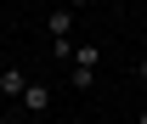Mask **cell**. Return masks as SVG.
<instances>
[{
  "mask_svg": "<svg viewBox=\"0 0 147 124\" xmlns=\"http://www.w3.org/2000/svg\"><path fill=\"white\" fill-rule=\"evenodd\" d=\"M136 79H142V85H147V56H142V68H136Z\"/></svg>",
  "mask_w": 147,
  "mask_h": 124,
  "instance_id": "cell-6",
  "label": "cell"
},
{
  "mask_svg": "<svg viewBox=\"0 0 147 124\" xmlns=\"http://www.w3.org/2000/svg\"><path fill=\"white\" fill-rule=\"evenodd\" d=\"M17 102H23V113H28V119H45V113H51V85H28Z\"/></svg>",
  "mask_w": 147,
  "mask_h": 124,
  "instance_id": "cell-1",
  "label": "cell"
},
{
  "mask_svg": "<svg viewBox=\"0 0 147 124\" xmlns=\"http://www.w3.org/2000/svg\"><path fill=\"white\" fill-rule=\"evenodd\" d=\"M142 56H147V45H142Z\"/></svg>",
  "mask_w": 147,
  "mask_h": 124,
  "instance_id": "cell-8",
  "label": "cell"
},
{
  "mask_svg": "<svg viewBox=\"0 0 147 124\" xmlns=\"http://www.w3.org/2000/svg\"><path fill=\"white\" fill-rule=\"evenodd\" d=\"M23 90H28V73L23 68H0V96H6V102H17Z\"/></svg>",
  "mask_w": 147,
  "mask_h": 124,
  "instance_id": "cell-3",
  "label": "cell"
},
{
  "mask_svg": "<svg viewBox=\"0 0 147 124\" xmlns=\"http://www.w3.org/2000/svg\"><path fill=\"white\" fill-rule=\"evenodd\" d=\"M45 28H51V40H74V6H51Z\"/></svg>",
  "mask_w": 147,
  "mask_h": 124,
  "instance_id": "cell-2",
  "label": "cell"
},
{
  "mask_svg": "<svg viewBox=\"0 0 147 124\" xmlns=\"http://www.w3.org/2000/svg\"><path fill=\"white\" fill-rule=\"evenodd\" d=\"M85 6H91V0H74V11H85Z\"/></svg>",
  "mask_w": 147,
  "mask_h": 124,
  "instance_id": "cell-7",
  "label": "cell"
},
{
  "mask_svg": "<svg viewBox=\"0 0 147 124\" xmlns=\"http://www.w3.org/2000/svg\"><path fill=\"white\" fill-rule=\"evenodd\" d=\"M74 62L79 68H102V45H74Z\"/></svg>",
  "mask_w": 147,
  "mask_h": 124,
  "instance_id": "cell-4",
  "label": "cell"
},
{
  "mask_svg": "<svg viewBox=\"0 0 147 124\" xmlns=\"http://www.w3.org/2000/svg\"><path fill=\"white\" fill-rule=\"evenodd\" d=\"M74 90H96V68H79L74 62Z\"/></svg>",
  "mask_w": 147,
  "mask_h": 124,
  "instance_id": "cell-5",
  "label": "cell"
}]
</instances>
